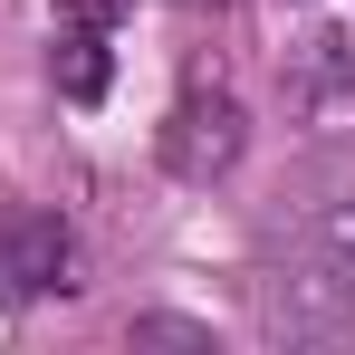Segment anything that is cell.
<instances>
[{"mask_svg": "<svg viewBox=\"0 0 355 355\" xmlns=\"http://www.w3.org/2000/svg\"><path fill=\"white\" fill-rule=\"evenodd\" d=\"M154 154H164V173L173 182H221L250 154V116H240L231 87H182L173 116H164V135H154Z\"/></svg>", "mask_w": 355, "mask_h": 355, "instance_id": "2", "label": "cell"}, {"mask_svg": "<svg viewBox=\"0 0 355 355\" xmlns=\"http://www.w3.org/2000/svg\"><path fill=\"white\" fill-rule=\"evenodd\" d=\"M77 240H67L58 211H0V307L19 297H49V288H77Z\"/></svg>", "mask_w": 355, "mask_h": 355, "instance_id": "3", "label": "cell"}, {"mask_svg": "<svg viewBox=\"0 0 355 355\" xmlns=\"http://www.w3.org/2000/svg\"><path fill=\"white\" fill-rule=\"evenodd\" d=\"M125 0H58V19H87V29H116Z\"/></svg>", "mask_w": 355, "mask_h": 355, "instance_id": "7", "label": "cell"}, {"mask_svg": "<svg viewBox=\"0 0 355 355\" xmlns=\"http://www.w3.org/2000/svg\"><path fill=\"white\" fill-rule=\"evenodd\" d=\"M49 77H58V96H67V106H96V96H106V77H116V58H106V29H87V19H58Z\"/></svg>", "mask_w": 355, "mask_h": 355, "instance_id": "5", "label": "cell"}, {"mask_svg": "<svg viewBox=\"0 0 355 355\" xmlns=\"http://www.w3.org/2000/svg\"><path fill=\"white\" fill-rule=\"evenodd\" d=\"M269 336H346L355 327V192H327L297 211L288 250L259 279Z\"/></svg>", "mask_w": 355, "mask_h": 355, "instance_id": "1", "label": "cell"}, {"mask_svg": "<svg viewBox=\"0 0 355 355\" xmlns=\"http://www.w3.org/2000/svg\"><path fill=\"white\" fill-rule=\"evenodd\" d=\"M135 346H202L211 355V327H192V317H135Z\"/></svg>", "mask_w": 355, "mask_h": 355, "instance_id": "6", "label": "cell"}, {"mask_svg": "<svg viewBox=\"0 0 355 355\" xmlns=\"http://www.w3.org/2000/svg\"><path fill=\"white\" fill-rule=\"evenodd\" d=\"M288 116L307 125V135H355V67L336 58V49H307V58L288 67Z\"/></svg>", "mask_w": 355, "mask_h": 355, "instance_id": "4", "label": "cell"}, {"mask_svg": "<svg viewBox=\"0 0 355 355\" xmlns=\"http://www.w3.org/2000/svg\"><path fill=\"white\" fill-rule=\"evenodd\" d=\"M182 10H231V0H182Z\"/></svg>", "mask_w": 355, "mask_h": 355, "instance_id": "8", "label": "cell"}]
</instances>
